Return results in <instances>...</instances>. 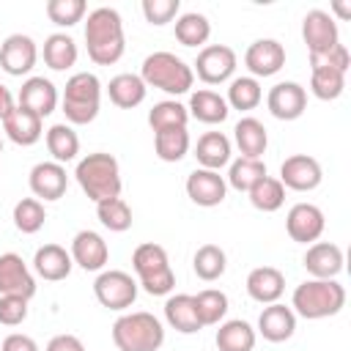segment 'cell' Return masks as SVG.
Masks as SVG:
<instances>
[{
  "label": "cell",
  "instance_id": "obj_7",
  "mask_svg": "<svg viewBox=\"0 0 351 351\" xmlns=\"http://www.w3.org/2000/svg\"><path fill=\"white\" fill-rule=\"evenodd\" d=\"M132 266L140 277V285L145 293L151 296H165L173 291L176 285V274L170 269V261H167V252L162 244H154V241H145L134 250L132 255Z\"/></svg>",
  "mask_w": 351,
  "mask_h": 351
},
{
  "label": "cell",
  "instance_id": "obj_53",
  "mask_svg": "<svg viewBox=\"0 0 351 351\" xmlns=\"http://www.w3.org/2000/svg\"><path fill=\"white\" fill-rule=\"evenodd\" d=\"M0 154H3V140H0Z\"/></svg>",
  "mask_w": 351,
  "mask_h": 351
},
{
  "label": "cell",
  "instance_id": "obj_30",
  "mask_svg": "<svg viewBox=\"0 0 351 351\" xmlns=\"http://www.w3.org/2000/svg\"><path fill=\"white\" fill-rule=\"evenodd\" d=\"M189 115L197 118L200 123H222L228 118V101L217 93V90H195L189 99Z\"/></svg>",
  "mask_w": 351,
  "mask_h": 351
},
{
  "label": "cell",
  "instance_id": "obj_49",
  "mask_svg": "<svg viewBox=\"0 0 351 351\" xmlns=\"http://www.w3.org/2000/svg\"><path fill=\"white\" fill-rule=\"evenodd\" d=\"M0 351H38L36 340L30 335H22V332H14L3 340V348Z\"/></svg>",
  "mask_w": 351,
  "mask_h": 351
},
{
  "label": "cell",
  "instance_id": "obj_45",
  "mask_svg": "<svg viewBox=\"0 0 351 351\" xmlns=\"http://www.w3.org/2000/svg\"><path fill=\"white\" fill-rule=\"evenodd\" d=\"M85 8H88L85 0H49L47 3V16L60 27H71V25L82 22Z\"/></svg>",
  "mask_w": 351,
  "mask_h": 351
},
{
  "label": "cell",
  "instance_id": "obj_39",
  "mask_svg": "<svg viewBox=\"0 0 351 351\" xmlns=\"http://www.w3.org/2000/svg\"><path fill=\"white\" fill-rule=\"evenodd\" d=\"M247 195H250V203L266 214L277 211L285 203V186L280 184V178H271V176H263Z\"/></svg>",
  "mask_w": 351,
  "mask_h": 351
},
{
  "label": "cell",
  "instance_id": "obj_38",
  "mask_svg": "<svg viewBox=\"0 0 351 351\" xmlns=\"http://www.w3.org/2000/svg\"><path fill=\"white\" fill-rule=\"evenodd\" d=\"M261 99H263V90H261V82L255 77H236V80H230L228 99L225 101L233 110H241V112L255 110L261 104Z\"/></svg>",
  "mask_w": 351,
  "mask_h": 351
},
{
  "label": "cell",
  "instance_id": "obj_40",
  "mask_svg": "<svg viewBox=\"0 0 351 351\" xmlns=\"http://www.w3.org/2000/svg\"><path fill=\"white\" fill-rule=\"evenodd\" d=\"M266 176V165L261 159H247V156H239L236 162H230V170H228V184L239 192H250L261 178Z\"/></svg>",
  "mask_w": 351,
  "mask_h": 351
},
{
  "label": "cell",
  "instance_id": "obj_10",
  "mask_svg": "<svg viewBox=\"0 0 351 351\" xmlns=\"http://www.w3.org/2000/svg\"><path fill=\"white\" fill-rule=\"evenodd\" d=\"M302 38H304L310 55H318V52H326L340 44V30H337V22L332 19V14L313 8L302 19Z\"/></svg>",
  "mask_w": 351,
  "mask_h": 351
},
{
  "label": "cell",
  "instance_id": "obj_17",
  "mask_svg": "<svg viewBox=\"0 0 351 351\" xmlns=\"http://www.w3.org/2000/svg\"><path fill=\"white\" fill-rule=\"evenodd\" d=\"M225 192H228V184L217 170L197 167L186 176V195H189L192 203H197L203 208L219 206L225 200Z\"/></svg>",
  "mask_w": 351,
  "mask_h": 351
},
{
  "label": "cell",
  "instance_id": "obj_34",
  "mask_svg": "<svg viewBox=\"0 0 351 351\" xmlns=\"http://www.w3.org/2000/svg\"><path fill=\"white\" fill-rule=\"evenodd\" d=\"M186 121H189V110L176 99L156 101L148 112V126L154 129V134L165 132V129H181V126H186Z\"/></svg>",
  "mask_w": 351,
  "mask_h": 351
},
{
  "label": "cell",
  "instance_id": "obj_16",
  "mask_svg": "<svg viewBox=\"0 0 351 351\" xmlns=\"http://www.w3.org/2000/svg\"><path fill=\"white\" fill-rule=\"evenodd\" d=\"M326 222H324V211L313 203H296L291 206L288 217H285V230L293 241L299 244H310L324 233Z\"/></svg>",
  "mask_w": 351,
  "mask_h": 351
},
{
  "label": "cell",
  "instance_id": "obj_32",
  "mask_svg": "<svg viewBox=\"0 0 351 351\" xmlns=\"http://www.w3.org/2000/svg\"><path fill=\"white\" fill-rule=\"evenodd\" d=\"M217 348L219 351H252L255 348V329L241 318L225 321L217 329Z\"/></svg>",
  "mask_w": 351,
  "mask_h": 351
},
{
  "label": "cell",
  "instance_id": "obj_23",
  "mask_svg": "<svg viewBox=\"0 0 351 351\" xmlns=\"http://www.w3.org/2000/svg\"><path fill=\"white\" fill-rule=\"evenodd\" d=\"M285 291V277L274 266H258L247 274V293L261 304H274Z\"/></svg>",
  "mask_w": 351,
  "mask_h": 351
},
{
  "label": "cell",
  "instance_id": "obj_21",
  "mask_svg": "<svg viewBox=\"0 0 351 351\" xmlns=\"http://www.w3.org/2000/svg\"><path fill=\"white\" fill-rule=\"evenodd\" d=\"M66 186H69V176L66 167L58 162H38L30 170V189L41 200H60L66 195Z\"/></svg>",
  "mask_w": 351,
  "mask_h": 351
},
{
  "label": "cell",
  "instance_id": "obj_19",
  "mask_svg": "<svg viewBox=\"0 0 351 351\" xmlns=\"http://www.w3.org/2000/svg\"><path fill=\"white\" fill-rule=\"evenodd\" d=\"M304 269L315 280H335L343 271V250L332 241H315L304 252Z\"/></svg>",
  "mask_w": 351,
  "mask_h": 351
},
{
  "label": "cell",
  "instance_id": "obj_43",
  "mask_svg": "<svg viewBox=\"0 0 351 351\" xmlns=\"http://www.w3.org/2000/svg\"><path fill=\"white\" fill-rule=\"evenodd\" d=\"M310 90L318 99L332 101V99H337L346 90V74L337 71V69H313V74H310Z\"/></svg>",
  "mask_w": 351,
  "mask_h": 351
},
{
  "label": "cell",
  "instance_id": "obj_2",
  "mask_svg": "<svg viewBox=\"0 0 351 351\" xmlns=\"http://www.w3.org/2000/svg\"><path fill=\"white\" fill-rule=\"evenodd\" d=\"M77 184L82 186V192L93 200H110V197H121V170H118V159L112 154L96 151L88 154L85 159L77 162Z\"/></svg>",
  "mask_w": 351,
  "mask_h": 351
},
{
  "label": "cell",
  "instance_id": "obj_25",
  "mask_svg": "<svg viewBox=\"0 0 351 351\" xmlns=\"http://www.w3.org/2000/svg\"><path fill=\"white\" fill-rule=\"evenodd\" d=\"M3 132L8 134L11 143L16 145H33L41 140L44 129H41V118L25 107H14L5 118H3Z\"/></svg>",
  "mask_w": 351,
  "mask_h": 351
},
{
  "label": "cell",
  "instance_id": "obj_8",
  "mask_svg": "<svg viewBox=\"0 0 351 351\" xmlns=\"http://www.w3.org/2000/svg\"><path fill=\"white\" fill-rule=\"evenodd\" d=\"M93 293H96L101 307H107V310H126L137 299V282L132 280V274L110 269V271H101L96 277Z\"/></svg>",
  "mask_w": 351,
  "mask_h": 351
},
{
  "label": "cell",
  "instance_id": "obj_12",
  "mask_svg": "<svg viewBox=\"0 0 351 351\" xmlns=\"http://www.w3.org/2000/svg\"><path fill=\"white\" fill-rule=\"evenodd\" d=\"M38 60V49L36 41L25 33H11L3 44H0V66L5 74L11 77H22L27 74Z\"/></svg>",
  "mask_w": 351,
  "mask_h": 351
},
{
  "label": "cell",
  "instance_id": "obj_46",
  "mask_svg": "<svg viewBox=\"0 0 351 351\" xmlns=\"http://www.w3.org/2000/svg\"><path fill=\"white\" fill-rule=\"evenodd\" d=\"M351 66V55L346 49V44H337L326 52H318V55H310V69H337V71H348Z\"/></svg>",
  "mask_w": 351,
  "mask_h": 351
},
{
  "label": "cell",
  "instance_id": "obj_50",
  "mask_svg": "<svg viewBox=\"0 0 351 351\" xmlns=\"http://www.w3.org/2000/svg\"><path fill=\"white\" fill-rule=\"evenodd\" d=\"M44 351H85V346H82V340L74 337V335H55V337L47 343Z\"/></svg>",
  "mask_w": 351,
  "mask_h": 351
},
{
  "label": "cell",
  "instance_id": "obj_15",
  "mask_svg": "<svg viewBox=\"0 0 351 351\" xmlns=\"http://www.w3.org/2000/svg\"><path fill=\"white\" fill-rule=\"evenodd\" d=\"M266 107L277 121H296L307 110V90L299 82H277L266 96Z\"/></svg>",
  "mask_w": 351,
  "mask_h": 351
},
{
  "label": "cell",
  "instance_id": "obj_28",
  "mask_svg": "<svg viewBox=\"0 0 351 351\" xmlns=\"http://www.w3.org/2000/svg\"><path fill=\"white\" fill-rule=\"evenodd\" d=\"M233 137H236V145L241 151V156L247 159H261L266 154V145H269V134H266V126L258 121V118H241L236 126H233Z\"/></svg>",
  "mask_w": 351,
  "mask_h": 351
},
{
  "label": "cell",
  "instance_id": "obj_27",
  "mask_svg": "<svg viewBox=\"0 0 351 351\" xmlns=\"http://www.w3.org/2000/svg\"><path fill=\"white\" fill-rule=\"evenodd\" d=\"M145 82L140 80V74H129V71H123V74H115L112 80H110V85H107V96H110V101L115 104V107H121V110H132V107H137V104H143L145 101Z\"/></svg>",
  "mask_w": 351,
  "mask_h": 351
},
{
  "label": "cell",
  "instance_id": "obj_14",
  "mask_svg": "<svg viewBox=\"0 0 351 351\" xmlns=\"http://www.w3.org/2000/svg\"><path fill=\"white\" fill-rule=\"evenodd\" d=\"M244 66L252 77H271L285 66V47L277 38H258L247 47Z\"/></svg>",
  "mask_w": 351,
  "mask_h": 351
},
{
  "label": "cell",
  "instance_id": "obj_13",
  "mask_svg": "<svg viewBox=\"0 0 351 351\" xmlns=\"http://www.w3.org/2000/svg\"><path fill=\"white\" fill-rule=\"evenodd\" d=\"M321 178H324V173H321L318 159H313L307 154H293L280 165V184L288 189L310 192L321 184Z\"/></svg>",
  "mask_w": 351,
  "mask_h": 351
},
{
  "label": "cell",
  "instance_id": "obj_24",
  "mask_svg": "<svg viewBox=\"0 0 351 351\" xmlns=\"http://www.w3.org/2000/svg\"><path fill=\"white\" fill-rule=\"evenodd\" d=\"M71 252H66L60 244H44L36 250L33 255V269L38 277L49 280V282H58V280H66L71 274Z\"/></svg>",
  "mask_w": 351,
  "mask_h": 351
},
{
  "label": "cell",
  "instance_id": "obj_1",
  "mask_svg": "<svg viewBox=\"0 0 351 351\" xmlns=\"http://www.w3.org/2000/svg\"><path fill=\"white\" fill-rule=\"evenodd\" d=\"M85 44H88V58L96 66H112L121 60L126 49L123 38V19L115 8L101 5L88 14L85 22Z\"/></svg>",
  "mask_w": 351,
  "mask_h": 351
},
{
  "label": "cell",
  "instance_id": "obj_41",
  "mask_svg": "<svg viewBox=\"0 0 351 351\" xmlns=\"http://www.w3.org/2000/svg\"><path fill=\"white\" fill-rule=\"evenodd\" d=\"M96 217L107 230H115V233H123L132 228V208L123 197H110L96 203Z\"/></svg>",
  "mask_w": 351,
  "mask_h": 351
},
{
  "label": "cell",
  "instance_id": "obj_31",
  "mask_svg": "<svg viewBox=\"0 0 351 351\" xmlns=\"http://www.w3.org/2000/svg\"><path fill=\"white\" fill-rule=\"evenodd\" d=\"M44 63L52 71H66L77 63V41L66 33H52L44 41Z\"/></svg>",
  "mask_w": 351,
  "mask_h": 351
},
{
  "label": "cell",
  "instance_id": "obj_26",
  "mask_svg": "<svg viewBox=\"0 0 351 351\" xmlns=\"http://www.w3.org/2000/svg\"><path fill=\"white\" fill-rule=\"evenodd\" d=\"M165 318L167 324L181 332V335H195L203 329L200 318H197V310H195V299L189 293H176L165 302Z\"/></svg>",
  "mask_w": 351,
  "mask_h": 351
},
{
  "label": "cell",
  "instance_id": "obj_6",
  "mask_svg": "<svg viewBox=\"0 0 351 351\" xmlns=\"http://www.w3.org/2000/svg\"><path fill=\"white\" fill-rule=\"evenodd\" d=\"M101 101V82L90 71H77L66 80L63 90V115L69 123H90L99 115Z\"/></svg>",
  "mask_w": 351,
  "mask_h": 351
},
{
  "label": "cell",
  "instance_id": "obj_3",
  "mask_svg": "<svg viewBox=\"0 0 351 351\" xmlns=\"http://www.w3.org/2000/svg\"><path fill=\"white\" fill-rule=\"evenodd\" d=\"M293 313H299L307 321H318V318H329L337 315L346 304V288L337 280H304L302 285H296L293 291Z\"/></svg>",
  "mask_w": 351,
  "mask_h": 351
},
{
  "label": "cell",
  "instance_id": "obj_42",
  "mask_svg": "<svg viewBox=\"0 0 351 351\" xmlns=\"http://www.w3.org/2000/svg\"><path fill=\"white\" fill-rule=\"evenodd\" d=\"M192 299H195V310H197V318H200L203 326L219 324L225 318V313H228V296L222 291H217V288H206Z\"/></svg>",
  "mask_w": 351,
  "mask_h": 351
},
{
  "label": "cell",
  "instance_id": "obj_44",
  "mask_svg": "<svg viewBox=\"0 0 351 351\" xmlns=\"http://www.w3.org/2000/svg\"><path fill=\"white\" fill-rule=\"evenodd\" d=\"M44 219H47V211L41 206V200L36 197H22L16 206H14V225L16 230L22 233H36L44 228Z\"/></svg>",
  "mask_w": 351,
  "mask_h": 351
},
{
  "label": "cell",
  "instance_id": "obj_48",
  "mask_svg": "<svg viewBox=\"0 0 351 351\" xmlns=\"http://www.w3.org/2000/svg\"><path fill=\"white\" fill-rule=\"evenodd\" d=\"M27 318V299L22 296H0V324L19 326Z\"/></svg>",
  "mask_w": 351,
  "mask_h": 351
},
{
  "label": "cell",
  "instance_id": "obj_29",
  "mask_svg": "<svg viewBox=\"0 0 351 351\" xmlns=\"http://www.w3.org/2000/svg\"><path fill=\"white\" fill-rule=\"evenodd\" d=\"M195 159L200 162V167L219 173V167L230 162V140L222 132H206L195 145Z\"/></svg>",
  "mask_w": 351,
  "mask_h": 351
},
{
  "label": "cell",
  "instance_id": "obj_37",
  "mask_svg": "<svg viewBox=\"0 0 351 351\" xmlns=\"http://www.w3.org/2000/svg\"><path fill=\"white\" fill-rule=\"evenodd\" d=\"M192 266H195V274L206 282H214L225 274V266H228V258H225V250L217 247V244H203L197 247L195 258H192Z\"/></svg>",
  "mask_w": 351,
  "mask_h": 351
},
{
  "label": "cell",
  "instance_id": "obj_33",
  "mask_svg": "<svg viewBox=\"0 0 351 351\" xmlns=\"http://www.w3.org/2000/svg\"><path fill=\"white\" fill-rule=\"evenodd\" d=\"M47 151L58 165L71 162L80 154V137L69 123H55L47 129Z\"/></svg>",
  "mask_w": 351,
  "mask_h": 351
},
{
  "label": "cell",
  "instance_id": "obj_51",
  "mask_svg": "<svg viewBox=\"0 0 351 351\" xmlns=\"http://www.w3.org/2000/svg\"><path fill=\"white\" fill-rule=\"evenodd\" d=\"M11 110H14V96H11V90L0 82V121H3Z\"/></svg>",
  "mask_w": 351,
  "mask_h": 351
},
{
  "label": "cell",
  "instance_id": "obj_4",
  "mask_svg": "<svg viewBox=\"0 0 351 351\" xmlns=\"http://www.w3.org/2000/svg\"><path fill=\"white\" fill-rule=\"evenodd\" d=\"M140 80L145 82V88L151 85V88H159L170 96H181V93H189V88L195 82V71L178 55L162 49V52H151L143 60Z\"/></svg>",
  "mask_w": 351,
  "mask_h": 351
},
{
  "label": "cell",
  "instance_id": "obj_36",
  "mask_svg": "<svg viewBox=\"0 0 351 351\" xmlns=\"http://www.w3.org/2000/svg\"><path fill=\"white\" fill-rule=\"evenodd\" d=\"M154 148H156V156L162 162H181L186 156V151H189V132H186V126L156 132L154 134Z\"/></svg>",
  "mask_w": 351,
  "mask_h": 351
},
{
  "label": "cell",
  "instance_id": "obj_35",
  "mask_svg": "<svg viewBox=\"0 0 351 351\" xmlns=\"http://www.w3.org/2000/svg\"><path fill=\"white\" fill-rule=\"evenodd\" d=\"M211 36V22L197 14V11H186L176 19V38L184 44V47H200L206 44Z\"/></svg>",
  "mask_w": 351,
  "mask_h": 351
},
{
  "label": "cell",
  "instance_id": "obj_9",
  "mask_svg": "<svg viewBox=\"0 0 351 351\" xmlns=\"http://www.w3.org/2000/svg\"><path fill=\"white\" fill-rule=\"evenodd\" d=\"M206 85H219L233 77L236 71V52L228 44H208L197 52L195 69H192Z\"/></svg>",
  "mask_w": 351,
  "mask_h": 351
},
{
  "label": "cell",
  "instance_id": "obj_22",
  "mask_svg": "<svg viewBox=\"0 0 351 351\" xmlns=\"http://www.w3.org/2000/svg\"><path fill=\"white\" fill-rule=\"evenodd\" d=\"M258 332L263 335V340L269 343H282L296 332V313L280 302L269 304L261 310L258 315Z\"/></svg>",
  "mask_w": 351,
  "mask_h": 351
},
{
  "label": "cell",
  "instance_id": "obj_20",
  "mask_svg": "<svg viewBox=\"0 0 351 351\" xmlns=\"http://www.w3.org/2000/svg\"><path fill=\"white\" fill-rule=\"evenodd\" d=\"M19 107L36 112L38 118H47L58 107V88L47 77H27L19 88Z\"/></svg>",
  "mask_w": 351,
  "mask_h": 351
},
{
  "label": "cell",
  "instance_id": "obj_47",
  "mask_svg": "<svg viewBox=\"0 0 351 351\" xmlns=\"http://www.w3.org/2000/svg\"><path fill=\"white\" fill-rule=\"evenodd\" d=\"M181 8V0H143V14L151 25H167Z\"/></svg>",
  "mask_w": 351,
  "mask_h": 351
},
{
  "label": "cell",
  "instance_id": "obj_18",
  "mask_svg": "<svg viewBox=\"0 0 351 351\" xmlns=\"http://www.w3.org/2000/svg\"><path fill=\"white\" fill-rule=\"evenodd\" d=\"M107 258H110V247H107V241L96 230H80L71 239V261L80 269L99 271V269H104Z\"/></svg>",
  "mask_w": 351,
  "mask_h": 351
},
{
  "label": "cell",
  "instance_id": "obj_11",
  "mask_svg": "<svg viewBox=\"0 0 351 351\" xmlns=\"http://www.w3.org/2000/svg\"><path fill=\"white\" fill-rule=\"evenodd\" d=\"M0 296H22L33 299L36 296V280L16 252H3L0 255Z\"/></svg>",
  "mask_w": 351,
  "mask_h": 351
},
{
  "label": "cell",
  "instance_id": "obj_5",
  "mask_svg": "<svg viewBox=\"0 0 351 351\" xmlns=\"http://www.w3.org/2000/svg\"><path fill=\"white\" fill-rule=\"evenodd\" d=\"M112 343L118 351H159L165 343L162 321L145 310L126 313L112 324Z\"/></svg>",
  "mask_w": 351,
  "mask_h": 351
},
{
  "label": "cell",
  "instance_id": "obj_52",
  "mask_svg": "<svg viewBox=\"0 0 351 351\" xmlns=\"http://www.w3.org/2000/svg\"><path fill=\"white\" fill-rule=\"evenodd\" d=\"M332 11H335L340 19H351V5L343 3V0H335V3H332Z\"/></svg>",
  "mask_w": 351,
  "mask_h": 351
}]
</instances>
